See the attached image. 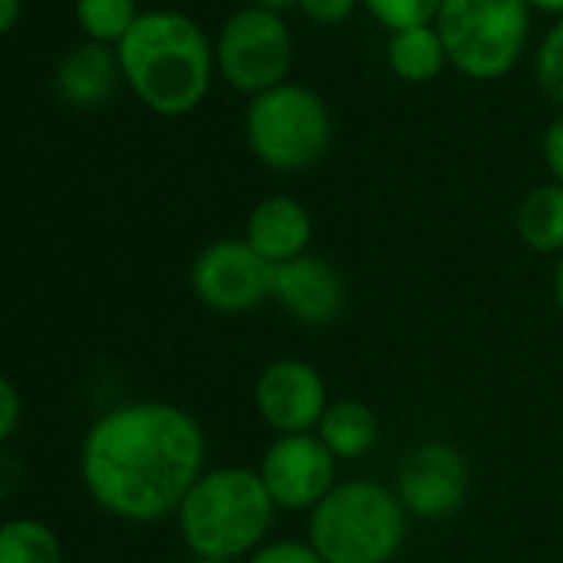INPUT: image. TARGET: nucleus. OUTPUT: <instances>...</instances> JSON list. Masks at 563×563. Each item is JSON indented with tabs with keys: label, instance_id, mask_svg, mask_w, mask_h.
<instances>
[{
	"label": "nucleus",
	"instance_id": "18",
	"mask_svg": "<svg viewBox=\"0 0 563 563\" xmlns=\"http://www.w3.org/2000/svg\"><path fill=\"white\" fill-rule=\"evenodd\" d=\"M0 563H60V543L44 523L11 520L0 527Z\"/></svg>",
	"mask_w": 563,
	"mask_h": 563
},
{
	"label": "nucleus",
	"instance_id": "17",
	"mask_svg": "<svg viewBox=\"0 0 563 563\" xmlns=\"http://www.w3.org/2000/svg\"><path fill=\"white\" fill-rule=\"evenodd\" d=\"M444 64H448V51H444L434 24L398 31L388 41V67L395 70V77H401L408 84L434 80L444 70Z\"/></svg>",
	"mask_w": 563,
	"mask_h": 563
},
{
	"label": "nucleus",
	"instance_id": "26",
	"mask_svg": "<svg viewBox=\"0 0 563 563\" xmlns=\"http://www.w3.org/2000/svg\"><path fill=\"white\" fill-rule=\"evenodd\" d=\"M21 18V0H0V34H8Z\"/></svg>",
	"mask_w": 563,
	"mask_h": 563
},
{
	"label": "nucleus",
	"instance_id": "11",
	"mask_svg": "<svg viewBox=\"0 0 563 563\" xmlns=\"http://www.w3.org/2000/svg\"><path fill=\"white\" fill-rule=\"evenodd\" d=\"M252 405L272 434H309L319 428L332 398L325 375L312 362L282 355L255 375Z\"/></svg>",
	"mask_w": 563,
	"mask_h": 563
},
{
	"label": "nucleus",
	"instance_id": "21",
	"mask_svg": "<svg viewBox=\"0 0 563 563\" xmlns=\"http://www.w3.org/2000/svg\"><path fill=\"white\" fill-rule=\"evenodd\" d=\"M533 70H537L540 90H543L553 103L563 107V18H560V21L553 24V31L543 37V44H540V51H537Z\"/></svg>",
	"mask_w": 563,
	"mask_h": 563
},
{
	"label": "nucleus",
	"instance_id": "9",
	"mask_svg": "<svg viewBox=\"0 0 563 563\" xmlns=\"http://www.w3.org/2000/svg\"><path fill=\"white\" fill-rule=\"evenodd\" d=\"M272 275L275 265H268L245 239L209 242L189 268L196 299L219 316H245L265 306L272 299Z\"/></svg>",
	"mask_w": 563,
	"mask_h": 563
},
{
	"label": "nucleus",
	"instance_id": "3",
	"mask_svg": "<svg viewBox=\"0 0 563 563\" xmlns=\"http://www.w3.org/2000/svg\"><path fill=\"white\" fill-rule=\"evenodd\" d=\"M275 514L258 471L239 464L202 471L176 510L186 547L199 560L229 563L245 560L268 540Z\"/></svg>",
	"mask_w": 563,
	"mask_h": 563
},
{
	"label": "nucleus",
	"instance_id": "2",
	"mask_svg": "<svg viewBox=\"0 0 563 563\" xmlns=\"http://www.w3.org/2000/svg\"><path fill=\"white\" fill-rule=\"evenodd\" d=\"M117 57L136 97L163 117L196 110L212 80L206 34L176 11L140 14L133 31L117 44Z\"/></svg>",
	"mask_w": 563,
	"mask_h": 563
},
{
	"label": "nucleus",
	"instance_id": "28",
	"mask_svg": "<svg viewBox=\"0 0 563 563\" xmlns=\"http://www.w3.org/2000/svg\"><path fill=\"white\" fill-rule=\"evenodd\" d=\"M252 4H255L258 11L278 14V11H289V8H296V4H299V0H252Z\"/></svg>",
	"mask_w": 563,
	"mask_h": 563
},
{
	"label": "nucleus",
	"instance_id": "24",
	"mask_svg": "<svg viewBox=\"0 0 563 563\" xmlns=\"http://www.w3.org/2000/svg\"><path fill=\"white\" fill-rule=\"evenodd\" d=\"M543 163H547L553 183H563V113L543 133Z\"/></svg>",
	"mask_w": 563,
	"mask_h": 563
},
{
	"label": "nucleus",
	"instance_id": "19",
	"mask_svg": "<svg viewBox=\"0 0 563 563\" xmlns=\"http://www.w3.org/2000/svg\"><path fill=\"white\" fill-rule=\"evenodd\" d=\"M77 21L93 37V44L123 41L140 21L133 0H77Z\"/></svg>",
	"mask_w": 563,
	"mask_h": 563
},
{
	"label": "nucleus",
	"instance_id": "12",
	"mask_svg": "<svg viewBox=\"0 0 563 563\" xmlns=\"http://www.w3.org/2000/svg\"><path fill=\"white\" fill-rule=\"evenodd\" d=\"M272 302L302 329H329L349 306V286L335 262L309 252L275 265Z\"/></svg>",
	"mask_w": 563,
	"mask_h": 563
},
{
	"label": "nucleus",
	"instance_id": "10",
	"mask_svg": "<svg viewBox=\"0 0 563 563\" xmlns=\"http://www.w3.org/2000/svg\"><path fill=\"white\" fill-rule=\"evenodd\" d=\"M471 487L467 457L448 441L415 444L395 467L391 490L415 520H448L461 510Z\"/></svg>",
	"mask_w": 563,
	"mask_h": 563
},
{
	"label": "nucleus",
	"instance_id": "8",
	"mask_svg": "<svg viewBox=\"0 0 563 563\" xmlns=\"http://www.w3.org/2000/svg\"><path fill=\"white\" fill-rule=\"evenodd\" d=\"M275 510L312 514L339 484V461L316 431L275 434L255 464Z\"/></svg>",
	"mask_w": 563,
	"mask_h": 563
},
{
	"label": "nucleus",
	"instance_id": "4",
	"mask_svg": "<svg viewBox=\"0 0 563 563\" xmlns=\"http://www.w3.org/2000/svg\"><path fill=\"white\" fill-rule=\"evenodd\" d=\"M408 510L391 484L349 477L309 514L306 540L325 563H395L408 540Z\"/></svg>",
	"mask_w": 563,
	"mask_h": 563
},
{
	"label": "nucleus",
	"instance_id": "20",
	"mask_svg": "<svg viewBox=\"0 0 563 563\" xmlns=\"http://www.w3.org/2000/svg\"><path fill=\"white\" fill-rule=\"evenodd\" d=\"M444 0H365V8L385 24L391 34L411 31V27H428L438 21Z\"/></svg>",
	"mask_w": 563,
	"mask_h": 563
},
{
	"label": "nucleus",
	"instance_id": "7",
	"mask_svg": "<svg viewBox=\"0 0 563 563\" xmlns=\"http://www.w3.org/2000/svg\"><path fill=\"white\" fill-rule=\"evenodd\" d=\"M216 64L229 87L258 97L286 84L292 67V34L278 14L245 8L225 21L216 44Z\"/></svg>",
	"mask_w": 563,
	"mask_h": 563
},
{
	"label": "nucleus",
	"instance_id": "1",
	"mask_svg": "<svg viewBox=\"0 0 563 563\" xmlns=\"http://www.w3.org/2000/svg\"><path fill=\"white\" fill-rule=\"evenodd\" d=\"M202 464L199 421L166 401H136L103 415L84 444L90 494L110 514L140 523L179 510Z\"/></svg>",
	"mask_w": 563,
	"mask_h": 563
},
{
	"label": "nucleus",
	"instance_id": "23",
	"mask_svg": "<svg viewBox=\"0 0 563 563\" xmlns=\"http://www.w3.org/2000/svg\"><path fill=\"white\" fill-rule=\"evenodd\" d=\"M358 0H299V11L316 24H342L352 18Z\"/></svg>",
	"mask_w": 563,
	"mask_h": 563
},
{
	"label": "nucleus",
	"instance_id": "15",
	"mask_svg": "<svg viewBox=\"0 0 563 563\" xmlns=\"http://www.w3.org/2000/svg\"><path fill=\"white\" fill-rule=\"evenodd\" d=\"M517 235L530 252L563 255V183L533 186L517 206Z\"/></svg>",
	"mask_w": 563,
	"mask_h": 563
},
{
	"label": "nucleus",
	"instance_id": "25",
	"mask_svg": "<svg viewBox=\"0 0 563 563\" xmlns=\"http://www.w3.org/2000/svg\"><path fill=\"white\" fill-rule=\"evenodd\" d=\"M18 418H21V398L11 382L0 378V441L18 428Z\"/></svg>",
	"mask_w": 563,
	"mask_h": 563
},
{
	"label": "nucleus",
	"instance_id": "14",
	"mask_svg": "<svg viewBox=\"0 0 563 563\" xmlns=\"http://www.w3.org/2000/svg\"><path fill=\"white\" fill-rule=\"evenodd\" d=\"M316 434L335 454V461H362L382 441V421L372 405L358 398H332Z\"/></svg>",
	"mask_w": 563,
	"mask_h": 563
},
{
	"label": "nucleus",
	"instance_id": "22",
	"mask_svg": "<svg viewBox=\"0 0 563 563\" xmlns=\"http://www.w3.org/2000/svg\"><path fill=\"white\" fill-rule=\"evenodd\" d=\"M242 563H325L309 540L296 537H268L258 550H252Z\"/></svg>",
	"mask_w": 563,
	"mask_h": 563
},
{
	"label": "nucleus",
	"instance_id": "16",
	"mask_svg": "<svg viewBox=\"0 0 563 563\" xmlns=\"http://www.w3.org/2000/svg\"><path fill=\"white\" fill-rule=\"evenodd\" d=\"M120 57H113L103 44H87L74 51L60 67V93L74 103H100L113 90Z\"/></svg>",
	"mask_w": 563,
	"mask_h": 563
},
{
	"label": "nucleus",
	"instance_id": "30",
	"mask_svg": "<svg viewBox=\"0 0 563 563\" xmlns=\"http://www.w3.org/2000/svg\"><path fill=\"white\" fill-rule=\"evenodd\" d=\"M192 563H229V560H199V556H196Z\"/></svg>",
	"mask_w": 563,
	"mask_h": 563
},
{
	"label": "nucleus",
	"instance_id": "13",
	"mask_svg": "<svg viewBox=\"0 0 563 563\" xmlns=\"http://www.w3.org/2000/svg\"><path fill=\"white\" fill-rule=\"evenodd\" d=\"M316 235L312 212L296 196H268L245 219V242L268 262L286 265L309 255Z\"/></svg>",
	"mask_w": 563,
	"mask_h": 563
},
{
	"label": "nucleus",
	"instance_id": "27",
	"mask_svg": "<svg viewBox=\"0 0 563 563\" xmlns=\"http://www.w3.org/2000/svg\"><path fill=\"white\" fill-rule=\"evenodd\" d=\"M550 289H553V302L563 316V255H556V265H553V278H550Z\"/></svg>",
	"mask_w": 563,
	"mask_h": 563
},
{
	"label": "nucleus",
	"instance_id": "6",
	"mask_svg": "<svg viewBox=\"0 0 563 563\" xmlns=\"http://www.w3.org/2000/svg\"><path fill=\"white\" fill-rule=\"evenodd\" d=\"M448 60L471 80L507 77L527 44V0H444L434 21Z\"/></svg>",
	"mask_w": 563,
	"mask_h": 563
},
{
	"label": "nucleus",
	"instance_id": "5",
	"mask_svg": "<svg viewBox=\"0 0 563 563\" xmlns=\"http://www.w3.org/2000/svg\"><path fill=\"white\" fill-rule=\"evenodd\" d=\"M245 143L275 173L312 169L332 143V113L322 97L299 84H282L252 97L245 110Z\"/></svg>",
	"mask_w": 563,
	"mask_h": 563
},
{
	"label": "nucleus",
	"instance_id": "29",
	"mask_svg": "<svg viewBox=\"0 0 563 563\" xmlns=\"http://www.w3.org/2000/svg\"><path fill=\"white\" fill-rule=\"evenodd\" d=\"M527 8L543 14H563V0H527Z\"/></svg>",
	"mask_w": 563,
	"mask_h": 563
}]
</instances>
